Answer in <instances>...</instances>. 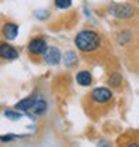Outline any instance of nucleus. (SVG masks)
I'll return each mask as SVG.
<instances>
[{
	"mask_svg": "<svg viewBox=\"0 0 139 147\" xmlns=\"http://www.w3.org/2000/svg\"><path fill=\"white\" fill-rule=\"evenodd\" d=\"M47 110H48V102L43 98H38L36 97V101H34V104L31 107V111L36 116H43L47 113Z\"/></svg>",
	"mask_w": 139,
	"mask_h": 147,
	"instance_id": "9d476101",
	"label": "nucleus"
},
{
	"mask_svg": "<svg viewBox=\"0 0 139 147\" xmlns=\"http://www.w3.org/2000/svg\"><path fill=\"white\" fill-rule=\"evenodd\" d=\"M62 52H60V49L55 48V46H51L47 49V52L43 54V59H45V63L49 64V65H57L60 64V61H62Z\"/></svg>",
	"mask_w": 139,
	"mask_h": 147,
	"instance_id": "423d86ee",
	"label": "nucleus"
},
{
	"mask_svg": "<svg viewBox=\"0 0 139 147\" xmlns=\"http://www.w3.org/2000/svg\"><path fill=\"white\" fill-rule=\"evenodd\" d=\"M75 79H76V83L79 86L87 88V86H91V83H93V74L88 70H79L76 73Z\"/></svg>",
	"mask_w": 139,
	"mask_h": 147,
	"instance_id": "6e6552de",
	"label": "nucleus"
},
{
	"mask_svg": "<svg viewBox=\"0 0 139 147\" xmlns=\"http://www.w3.org/2000/svg\"><path fill=\"white\" fill-rule=\"evenodd\" d=\"M20 55L18 49L8 42H0V58L5 61H14Z\"/></svg>",
	"mask_w": 139,
	"mask_h": 147,
	"instance_id": "39448f33",
	"label": "nucleus"
},
{
	"mask_svg": "<svg viewBox=\"0 0 139 147\" xmlns=\"http://www.w3.org/2000/svg\"><path fill=\"white\" fill-rule=\"evenodd\" d=\"M54 6L57 9H69L72 6V0H54Z\"/></svg>",
	"mask_w": 139,
	"mask_h": 147,
	"instance_id": "4468645a",
	"label": "nucleus"
},
{
	"mask_svg": "<svg viewBox=\"0 0 139 147\" xmlns=\"http://www.w3.org/2000/svg\"><path fill=\"white\" fill-rule=\"evenodd\" d=\"M47 49H48L47 39H45V37H42V36L33 37V39L29 42V45H27L29 54L33 55V57H36V55H42V57H43V54L47 52Z\"/></svg>",
	"mask_w": 139,
	"mask_h": 147,
	"instance_id": "20e7f679",
	"label": "nucleus"
},
{
	"mask_svg": "<svg viewBox=\"0 0 139 147\" xmlns=\"http://www.w3.org/2000/svg\"><path fill=\"white\" fill-rule=\"evenodd\" d=\"M108 12L112 18H115L118 21H129L136 16L135 6H132L130 3H112L109 6Z\"/></svg>",
	"mask_w": 139,
	"mask_h": 147,
	"instance_id": "7ed1b4c3",
	"label": "nucleus"
},
{
	"mask_svg": "<svg viewBox=\"0 0 139 147\" xmlns=\"http://www.w3.org/2000/svg\"><path fill=\"white\" fill-rule=\"evenodd\" d=\"M75 46L82 54H96L103 45V37L96 31L90 28H84L75 36Z\"/></svg>",
	"mask_w": 139,
	"mask_h": 147,
	"instance_id": "f257e3e1",
	"label": "nucleus"
},
{
	"mask_svg": "<svg viewBox=\"0 0 139 147\" xmlns=\"http://www.w3.org/2000/svg\"><path fill=\"white\" fill-rule=\"evenodd\" d=\"M121 83H123V76H121L118 71H112L108 77V85H109V88L112 89H118Z\"/></svg>",
	"mask_w": 139,
	"mask_h": 147,
	"instance_id": "9b49d317",
	"label": "nucleus"
},
{
	"mask_svg": "<svg viewBox=\"0 0 139 147\" xmlns=\"http://www.w3.org/2000/svg\"><path fill=\"white\" fill-rule=\"evenodd\" d=\"M136 5H138V7H139V0H136Z\"/></svg>",
	"mask_w": 139,
	"mask_h": 147,
	"instance_id": "dca6fc26",
	"label": "nucleus"
},
{
	"mask_svg": "<svg viewBox=\"0 0 139 147\" xmlns=\"http://www.w3.org/2000/svg\"><path fill=\"white\" fill-rule=\"evenodd\" d=\"M15 138H16V135H14V134L0 135V141H12V140H15Z\"/></svg>",
	"mask_w": 139,
	"mask_h": 147,
	"instance_id": "2eb2a0df",
	"label": "nucleus"
},
{
	"mask_svg": "<svg viewBox=\"0 0 139 147\" xmlns=\"http://www.w3.org/2000/svg\"><path fill=\"white\" fill-rule=\"evenodd\" d=\"M8 119H12V120H18V119H21L23 117V115H21V111L20 110H16V109H14V110H5V113H3Z\"/></svg>",
	"mask_w": 139,
	"mask_h": 147,
	"instance_id": "ddd939ff",
	"label": "nucleus"
},
{
	"mask_svg": "<svg viewBox=\"0 0 139 147\" xmlns=\"http://www.w3.org/2000/svg\"><path fill=\"white\" fill-rule=\"evenodd\" d=\"M76 63H78V57L75 55V52L69 51V52L64 54V64H66V67H73Z\"/></svg>",
	"mask_w": 139,
	"mask_h": 147,
	"instance_id": "f8f14e48",
	"label": "nucleus"
},
{
	"mask_svg": "<svg viewBox=\"0 0 139 147\" xmlns=\"http://www.w3.org/2000/svg\"><path fill=\"white\" fill-rule=\"evenodd\" d=\"M34 101H36V97L34 95H30V97H25L23 100H20L18 102L15 104V109L16 110H20V111H30L33 104H34Z\"/></svg>",
	"mask_w": 139,
	"mask_h": 147,
	"instance_id": "1a4fd4ad",
	"label": "nucleus"
},
{
	"mask_svg": "<svg viewBox=\"0 0 139 147\" xmlns=\"http://www.w3.org/2000/svg\"><path fill=\"white\" fill-rule=\"evenodd\" d=\"M88 104L91 106V111H99L102 113V110H106L112 106L114 102V92L112 88L109 86H97L88 94Z\"/></svg>",
	"mask_w": 139,
	"mask_h": 147,
	"instance_id": "f03ea898",
	"label": "nucleus"
},
{
	"mask_svg": "<svg viewBox=\"0 0 139 147\" xmlns=\"http://www.w3.org/2000/svg\"><path fill=\"white\" fill-rule=\"evenodd\" d=\"M18 30H20V27H18L15 22L8 21V22H5V24L2 25L0 33H2V36H3L6 40H14V39H16V36H18Z\"/></svg>",
	"mask_w": 139,
	"mask_h": 147,
	"instance_id": "0eeeda50",
	"label": "nucleus"
}]
</instances>
